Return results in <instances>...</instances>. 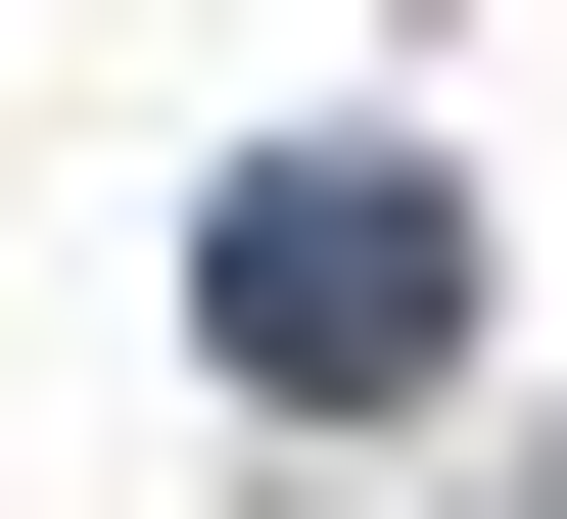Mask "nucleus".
<instances>
[{
	"label": "nucleus",
	"mask_w": 567,
	"mask_h": 519,
	"mask_svg": "<svg viewBox=\"0 0 567 519\" xmlns=\"http://www.w3.org/2000/svg\"><path fill=\"white\" fill-rule=\"evenodd\" d=\"M189 331H237L284 425H379V378H473V189H425V142H284L237 237H189Z\"/></svg>",
	"instance_id": "1"
}]
</instances>
